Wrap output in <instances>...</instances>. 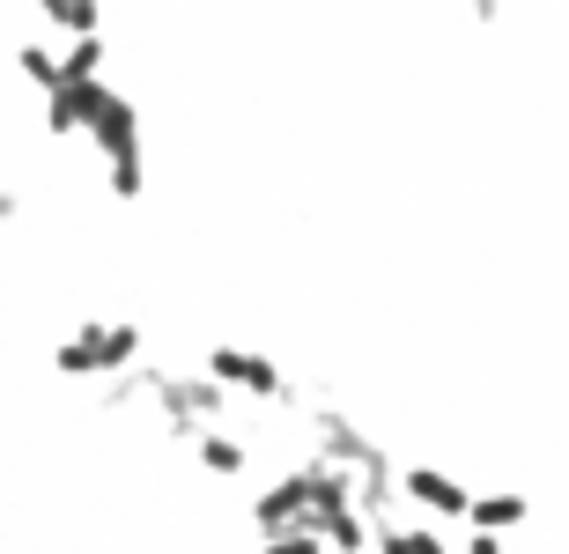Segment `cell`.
<instances>
[{
    "instance_id": "6da1fadb",
    "label": "cell",
    "mask_w": 569,
    "mask_h": 554,
    "mask_svg": "<svg viewBox=\"0 0 569 554\" xmlns=\"http://www.w3.org/2000/svg\"><path fill=\"white\" fill-rule=\"evenodd\" d=\"M133 363H141V325L133 319H82L52 347V370H60V377H104L111 384Z\"/></svg>"
},
{
    "instance_id": "7a4b0ae2",
    "label": "cell",
    "mask_w": 569,
    "mask_h": 554,
    "mask_svg": "<svg viewBox=\"0 0 569 554\" xmlns=\"http://www.w3.org/2000/svg\"><path fill=\"white\" fill-rule=\"evenodd\" d=\"M230 400L237 392H222L208 370H156V406H163V429L178 444H192L200 429H222Z\"/></svg>"
},
{
    "instance_id": "3957f363",
    "label": "cell",
    "mask_w": 569,
    "mask_h": 554,
    "mask_svg": "<svg viewBox=\"0 0 569 554\" xmlns=\"http://www.w3.org/2000/svg\"><path fill=\"white\" fill-rule=\"evenodd\" d=\"M89 141H97V155H104V178L119 200H133V192L148 185V155H141V111H133V97H119L111 89L104 111H97V127H89Z\"/></svg>"
},
{
    "instance_id": "277c9868",
    "label": "cell",
    "mask_w": 569,
    "mask_h": 554,
    "mask_svg": "<svg viewBox=\"0 0 569 554\" xmlns=\"http://www.w3.org/2000/svg\"><path fill=\"white\" fill-rule=\"evenodd\" d=\"M208 370L222 392H237V400H267V406H289L296 400V384H289V370L274 363V355H259V347H237V341H214L208 347Z\"/></svg>"
},
{
    "instance_id": "5b68a950",
    "label": "cell",
    "mask_w": 569,
    "mask_h": 554,
    "mask_svg": "<svg viewBox=\"0 0 569 554\" xmlns=\"http://www.w3.org/2000/svg\"><path fill=\"white\" fill-rule=\"evenodd\" d=\"M400 503H407V511H422L429 525H466L473 488H466V481H451L443 466H400Z\"/></svg>"
},
{
    "instance_id": "8992f818",
    "label": "cell",
    "mask_w": 569,
    "mask_h": 554,
    "mask_svg": "<svg viewBox=\"0 0 569 554\" xmlns=\"http://www.w3.org/2000/svg\"><path fill=\"white\" fill-rule=\"evenodd\" d=\"M252 525H259V540L311 525V466H289L281 481H267V488L252 495Z\"/></svg>"
},
{
    "instance_id": "52a82bcc",
    "label": "cell",
    "mask_w": 569,
    "mask_h": 554,
    "mask_svg": "<svg viewBox=\"0 0 569 554\" xmlns=\"http://www.w3.org/2000/svg\"><path fill=\"white\" fill-rule=\"evenodd\" d=\"M104 97H111V82H60L44 97V133H89Z\"/></svg>"
},
{
    "instance_id": "ba28073f",
    "label": "cell",
    "mask_w": 569,
    "mask_h": 554,
    "mask_svg": "<svg viewBox=\"0 0 569 554\" xmlns=\"http://www.w3.org/2000/svg\"><path fill=\"white\" fill-rule=\"evenodd\" d=\"M466 525H473V533H526L532 525V503L518 488H473V503H466Z\"/></svg>"
},
{
    "instance_id": "9c48e42d",
    "label": "cell",
    "mask_w": 569,
    "mask_h": 554,
    "mask_svg": "<svg viewBox=\"0 0 569 554\" xmlns=\"http://www.w3.org/2000/svg\"><path fill=\"white\" fill-rule=\"evenodd\" d=\"M192 466L214 473V481H244V473H252V444L230 436V429H200V436H192Z\"/></svg>"
},
{
    "instance_id": "30bf717a",
    "label": "cell",
    "mask_w": 569,
    "mask_h": 554,
    "mask_svg": "<svg viewBox=\"0 0 569 554\" xmlns=\"http://www.w3.org/2000/svg\"><path fill=\"white\" fill-rule=\"evenodd\" d=\"M38 16H44V30H60L67 44L104 38V8H97V0H38Z\"/></svg>"
},
{
    "instance_id": "8fae6325",
    "label": "cell",
    "mask_w": 569,
    "mask_h": 554,
    "mask_svg": "<svg viewBox=\"0 0 569 554\" xmlns=\"http://www.w3.org/2000/svg\"><path fill=\"white\" fill-rule=\"evenodd\" d=\"M16 82H30L38 97H52V89L67 82V74H60V52H52V44H38V38H22L16 44Z\"/></svg>"
},
{
    "instance_id": "7c38bea8",
    "label": "cell",
    "mask_w": 569,
    "mask_h": 554,
    "mask_svg": "<svg viewBox=\"0 0 569 554\" xmlns=\"http://www.w3.org/2000/svg\"><path fill=\"white\" fill-rule=\"evenodd\" d=\"M370 547H378V554H451V547H443V533L429 525V517H422V525H392V517H385Z\"/></svg>"
},
{
    "instance_id": "4fadbf2b",
    "label": "cell",
    "mask_w": 569,
    "mask_h": 554,
    "mask_svg": "<svg viewBox=\"0 0 569 554\" xmlns=\"http://www.w3.org/2000/svg\"><path fill=\"white\" fill-rule=\"evenodd\" d=\"M60 74L67 82H104V38H74L60 52Z\"/></svg>"
},
{
    "instance_id": "5bb4252c",
    "label": "cell",
    "mask_w": 569,
    "mask_h": 554,
    "mask_svg": "<svg viewBox=\"0 0 569 554\" xmlns=\"http://www.w3.org/2000/svg\"><path fill=\"white\" fill-rule=\"evenodd\" d=\"M252 554H326V540H318L311 525H296V533H267Z\"/></svg>"
},
{
    "instance_id": "9a60e30c",
    "label": "cell",
    "mask_w": 569,
    "mask_h": 554,
    "mask_svg": "<svg viewBox=\"0 0 569 554\" xmlns=\"http://www.w3.org/2000/svg\"><path fill=\"white\" fill-rule=\"evenodd\" d=\"M459 554H510V540H496V533H473Z\"/></svg>"
},
{
    "instance_id": "2e32d148",
    "label": "cell",
    "mask_w": 569,
    "mask_h": 554,
    "mask_svg": "<svg viewBox=\"0 0 569 554\" xmlns=\"http://www.w3.org/2000/svg\"><path fill=\"white\" fill-rule=\"evenodd\" d=\"M496 8H503V0H466V16H481V22H496Z\"/></svg>"
},
{
    "instance_id": "e0dca14e",
    "label": "cell",
    "mask_w": 569,
    "mask_h": 554,
    "mask_svg": "<svg viewBox=\"0 0 569 554\" xmlns=\"http://www.w3.org/2000/svg\"><path fill=\"white\" fill-rule=\"evenodd\" d=\"M326 554H340V547H326Z\"/></svg>"
}]
</instances>
